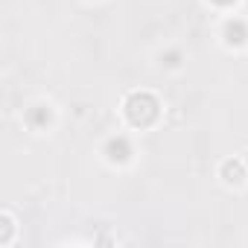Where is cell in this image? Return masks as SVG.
Segmentation results:
<instances>
[{
  "mask_svg": "<svg viewBox=\"0 0 248 248\" xmlns=\"http://www.w3.org/2000/svg\"><path fill=\"white\" fill-rule=\"evenodd\" d=\"M216 6H231V3H236V0H213Z\"/></svg>",
  "mask_w": 248,
  "mask_h": 248,
  "instance_id": "cell-4",
  "label": "cell"
},
{
  "mask_svg": "<svg viewBox=\"0 0 248 248\" xmlns=\"http://www.w3.org/2000/svg\"><path fill=\"white\" fill-rule=\"evenodd\" d=\"M225 38H228V44H245L248 32H245V27L239 21H228L225 24Z\"/></svg>",
  "mask_w": 248,
  "mask_h": 248,
  "instance_id": "cell-2",
  "label": "cell"
},
{
  "mask_svg": "<svg viewBox=\"0 0 248 248\" xmlns=\"http://www.w3.org/2000/svg\"><path fill=\"white\" fill-rule=\"evenodd\" d=\"M225 181H228V184H242V181H245V167H242L239 161H236V164L228 161V167H225Z\"/></svg>",
  "mask_w": 248,
  "mask_h": 248,
  "instance_id": "cell-3",
  "label": "cell"
},
{
  "mask_svg": "<svg viewBox=\"0 0 248 248\" xmlns=\"http://www.w3.org/2000/svg\"><path fill=\"white\" fill-rule=\"evenodd\" d=\"M126 117L135 123V126H149V123L158 117V102L149 93H132L126 99Z\"/></svg>",
  "mask_w": 248,
  "mask_h": 248,
  "instance_id": "cell-1",
  "label": "cell"
}]
</instances>
